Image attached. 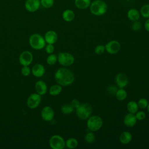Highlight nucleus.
I'll use <instances>...</instances> for the list:
<instances>
[{
    "instance_id": "f257e3e1",
    "label": "nucleus",
    "mask_w": 149,
    "mask_h": 149,
    "mask_svg": "<svg viewBox=\"0 0 149 149\" xmlns=\"http://www.w3.org/2000/svg\"><path fill=\"white\" fill-rule=\"evenodd\" d=\"M56 82L62 86L71 85L74 80L73 73L68 69L61 68L58 69L54 75Z\"/></svg>"
},
{
    "instance_id": "f03ea898",
    "label": "nucleus",
    "mask_w": 149,
    "mask_h": 149,
    "mask_svg": "<svg viewBox=\"0 0 149 149\" xmlns=\"http://www.w3.org/2000/svg\"><path fill=\"white\" fill-rule=\"evenodd\" d=\"M90 10L94 15L102 16L107 12V5L102 0H95L91 3Z\"/></svg>"
},
{
    "instance_id": "7ed1b4c3",
    "label": "nucleus",
    "mask_w": 149,
    "mask_h": 149,
    "mask_svg": "<svg viewBox=\"0 0 149 149\" xmlns=\"http://www.w3.org/2000/svg\"><path fill=\"white\" fill-rule=\"evenodd\" d=\"M87 120L88 130L93 132L99 130L103 125L102 119L98 115L90 116Z\"/></svg>"
},
{
    "instance_id": "20e7f679",
    "label": "nucleus",
    "mask_w": 149,
    "mask_h": 149,
    "mask_svg": "<svg viewBox=\"0 0 149 149\" xmlns=\"http://www.w3.org/2000/svg\"><path fill=\"white\" fill-rule=\"evenodd\" d=\"M75 110L77 116L82 120L87 119L92 113V107L87 102L80 104Z\"/></svg>"
},
{
    "instance_id": "39448f33",
    "label": "nucleus",
    "mask_w": 149,
    "mask_h": 149,
    "mask_svg": "<svg viewBox=\"0 0 149 149\" xmlns=\"http://www.w3.org/2000/svg\"><path fill=\"white\" fill-rule=\"evenodd\" d=\"M44 38L38 34H33L29 38V44L31 48L34 49L40 50L45 46Z\"/></svg>"
},
{
    "instance_id": "423d86ee",
    "label": "nucleus",
    "mask_w": 149,
    "mask_h": 149,
    "mask_svg": "<svg viewBox=\"0 0 149 149\" xmlns=\"http://www.w3.org/2000/svg\"><path fill=\"white\" fill-rule=\"evenodd\" d=\"M57 58L59 63L63 66H69L74 62L73 55L68 52H60L57 55Z\"/></svg>"
},
{
    "instance_id": "0eeeda50",
    "label": "nucleus",
    "mask_w": 149,
    "mask_h": 149,
    "mask_svg": "<svg viewBox=\"0 0 149 149\" xmlns=\"http://www.w3.org/2000/svg\"><path fill=\"white\" fill-rule=\"evenodd\" d=\"M49 144L52 149H63L65 147V141L62 137L58 134H55L50 138Z\"/></svg>"
},
{
    "instance_id": "6e6552de",
    "label": "nucleus",
    "mask_w": 149,
    "mask_h": 149,
    "mask_svg": "<svg viewBox=\"0 0 149 149\" xmlns=\"http://www.w3.org/2000/svg\"><path fill=\"white\" fill-rule=\"evenodd\" d=\"M41 101V95L38 93H33L28 97L27 100V105L30 109H35L40 105Z\"/></svg>"
},
{
    "instance_id": "1a4fd4ad",
    "label": "nucleus",
    "mask_w": 149,
    "mask_h": 149,
    "mask_svg": "<svg viewBox=\"0 0 149 149\" xmlns=\"http://www.w3.org/2000/svg\"><path fill=\"white\" fill-rule=\"evenodd\" d=\"M105 51L109 54H115L120 49V44L116 40H111L108 42L105 45Z\"/></svg>"
},
{
    "instance_id": "9d476101",
    "label": "nucleus",
    "mask_w": 149,
    "mask_h": 149,
    "mask_svg": "<svg viewBox=\"0 0 149 149\" xmlns=\"http://www.w3.org/2000/svg\"><path fill=\"white\" fill-rule=\"evenodd\" d=\"M33 59V55L32 53L28 51L22 52L19 56V62L22 66L30 65Z\"/></svg>"
},
{
    "instance_id": "9b49d317",
    "label": "nucleus",
    "mask_w": 149,
    "mask_h": 149,
    "mask_svg": "<svg viewBox=\"0 0 149 149\" xmlns=\"http://www.w3.org/2000/svg\"><path fill=\"white\" fill-rule=\"evenodd\" d=\"M54 115L55 113L53 109L49 106L44 107L41 112V115L42 119L47 122L52 120L54 117Z\"/></svg>"
},
{
    "instance_id": "f8f14e48",
    "label": "nucleus",
    "mask_w": 149,
    "mask_h": 149,
    "mask_svg": "<svg viewBox=\"0 0 149 149\" xmlns=\"http://www.w3.org/2000/svg\"><path fill=\"white\" fill-rule=\"evenodd\" d=\"M41 5L40 0H26L24 3L26 9L29 12L37 11Z\"/></svg>"
},
{
    "instance_id": "ddd939ff",
    "label": "nucleus",
    "mask_w": 149,
    "mask_h": 149,
    "mask_svg": "<svg viewBox=\"0 0 149 149\" xmlns=\"http://www.w3.org/2000/svg\"><path fill=\"white\" fill-rule=\"evenodd\" d=\"M115 81L117 86L119 88H123L127 86L129 83L128 77L123 73H119L115 78Z\"/></svg>"
},
{
    "instance_id": "4468645a",
    "label": "nucleus",
    "mask_w": 149,
    "mask_h": 149,
    "mask_svg": "<svg viewBox=\"0 0 149 149\" xmlns=\"http://www.w3.org/2000/svg\"><path fill=\"white\" fill-rule=\"evenodd\" d=\"M137 120L135 115L129 112L127 113L123 118V123L125 125L129 127H133L136 124Z\"/></svg>"
},
{
    "instance_id": "2eb2a0df",
    "label": "nucleus",
    "mask_w": 149,
    "mask_h": 149,
    "mask_svg": "<svg viewBox=\"0 0 149 149\" xmlns=\"http://www.w3.org/2000/svg\"><path fill=\"white\" fill-rule=\"evenodd\" d=\"M44 39L47 43L54 44L58 40V35L55 31L49 30L45 34Z\"/></svg>"
},
{
    "instance_id": "dca6fc26",
    "label": "nucleus",
    "mask_w": 149,
    "mask_h": 149,
    "mask_svg": "<svg viewBox=\"0 0 149 149\" xmlns=\"http://www.w3.org/2000/svg\"><path fill=\"white\" fill-rule=\"evenodd\" d=\"M35 89L38 94L42 95L46 94L47 91V86L42 80H38L35 84Z\"/></svg>"
},
{
    "instance_id": "f3484780",
    "label": "nucleus",
    "mask_w": 149,
    "mask_h": 149,
    "mask_svg": "<svg viewBox=\"0 0 149 149\" xmlns=\"http://www.w3.org/2000/svg\"><path fill=\"white\" fill-rule=\"evenodd\" d=\"M33 74L36 77H41L45 73V68L41 64H36L31 69Z\"/></svg>"
},
{
    "instance_id": "a211bd4d",
    "label": "nucleus",
    "mask_w": 149,
    "mask_h": 149,
    "mask_svg": "<svg viewBox=\"0 0 149 149\" xmlns=\"http://www.w3.org/2000/svg\"><path fill=\"white\" fill-rule=\"evenodd\" d=\"M132 139V134L127 131L122 132L119 136V141L123 144H129Z\"/></svg>"
},
{
    "instance_id": "6ab92c4d",
    "label": "nucleus",
    "mask_w": 149,
    "mask_h": 149,
    "mask_svg": "<svg viewBox=\"0 0 149 149\" xmlns=\"http://www.w3.org/2000/svg\"><path fill=\"white\" fill-rule=\"evenodd\" d=\"M127 16L128 19L130 20L132 22H134L139 19L140 13L139 12V10H137L136 9H130L128 10Z\"/></svg>"
},
{
    "instance_id": "aec40b11",
    "label": "nucleus",
    "mask_w": 149,
    "mask_h": 149,
    "mask_svg": "<svg viewBox=\"0 0 149 149\" xmlns=\"http://www.w3.org/2000/svg\"><path fill=\"white\" fill-rule=\"evenodd\" d=\"M75 17V14L74 12L70 9H66L63 11L62 13L63 19L67 22H72Z\"/></svg>"
},
{
    "instance_id": "412c9836",
    "label": "nucleus",
    "mask_w": 149,
    "mask_h": 149,
    "mask_svg": "<svg viewBox=\"0 0 149 149\" xmlns=\"http://www.w3.org/2000/svg\"><path fill=\"white\" fill-rule=\"evenodd\" d=\"M91 0H74L75 6L80 9H85L90 6Z\"/></svg>"
},
{
    "instance_id": "4be33fe9",
    "label": "nucleus",
    "mask_w": 149,
    "mask_h": 149,
    "mask_svg": "<svg viewBox=\"0 0 149 149\" xmlns=\"http://www.w3.org/2000/svg\"><path fill=\"white\" fill-rule=\"evenodd\" d=\"M127 110L129 113L135 114L139 109L137 102L134 101H130L127 104Z\"/></svg>"
},
{
    "instance_id": "5701e85b",
    "label": "nucleus",
    "mask_w": 149,
    "mask_h": 149,
    "mask_svg": "<svg viewBox=\"0 0 149 149\" xmlns=\"http://www.w3.org/2000/svg\"><path fill=\"white\" fill-rule=\"evenodd\" d=\"M62 90V86L59 84H54L52 86L49 90V94L52 95V96H56L59 95Z\"/></svg>"
},
{
    "instance_id": "b1692460",
    "label": "nucleus",
    "mask_w": 149,
    "mask_h": 149,
    "mask_svg": "<svg viewBox=\"0 0 149 149\" xmlns=\"http://www.w3.org/2000/svg\"><path fill=\"white\" fill-rule=\"evenodd\" d=\"M78 146V141L76 139L71 137L65 141V146L70 149H74Z\"/></svg>"
},
{
    "instance_id": "393cba45",
    "label": "nucleus",
    "mask_w": 149,
    "mask_h": 149,
    "mask_svg": "<svg viewBox=\"0 0 149 149\" xmlns=\"http://www.w3.org/2000/svg\"><path fill=\"white\" fill-rule=\"evenodd\" d=\"M127 95V92L123 88L118 89V90H117V91H116V93L115 94L116 98L119 101H123V100H125L126 98Z\"/></svg>"
},
{
    "instance_id": "a878e982",
    "label": "nucleus",
    "mask_w": 149,
    "mask_h": 149,
    "mask_svg": "<svg viewBox=\"0 0 149 149\" xmlns=\"http://www.w3.org/2000/svg\"><path fill=\"white\" fill-rule=\"evenodd\" d=\"M74 109L73 108V107L70 104H63L61 108V112L65 115H68V114L72 113L73 112Z\"/></svg>"
},
{
    "instance_id": "bb28decb",
    "label": "nucleus",
    "mask_w": 149,
    "mask_h": 149,
    "mask_svg": "<svg viewBox=\"0 0 149 149\" xmlns=\"http://www.w3.org/2000/svg\"><path fill=\"white\" fill-rule=\"evenodd\" d=\"M140 13L141 15L144 17L148 19L149 18V4H145L140 9Z\"/></svg>"
},
{
    "instance_id": "cd10ccee",
    "label": "nucleus",
    "mask_w": 149,
    "mask_h": 149,
    "mask_svg": "<svg viewBox=\"0 0 149 149\" xmlns=\"http://www.w3.org/2000/svg\"><path fill=\"white\" fill-rule=\"evenodd\" d=\"M95 136L93 132H88L84 136V141L87 143H92L94 141Z\"/></svg>"
},
{
    "instance_id": "c85d7f7f",
    "label": "nucleus",
    "mask_w": 149,
    "mask_h": 149,
    "mask_svg": "<svg viewBox=\"0 0 149 149\" xmlns=\"http://www.w3.org/2000/svg\"><path fill=\"white\" fill-rule=\"evenodd\" d=\"M57 61H58V58L56 54H51L47 58V63L49 65H53L55 64Z\"/></svg>"
},
{
    "instance_id": "c756f323",
    "label": "nucleus",
    "mask_w": 149,
    "mask_h": 149,
    "mask_svg": "<svg viewBox=\"0 0 149 149\" xmlns=\"http://www.w3.org/2000/svg\"><path fill=\"white\" fill-rule=\"evenodd\" d=\"M41 5L44 8H50L54 3V0H40Z\"/></svg>"
},
{
    "instance_id": "7c9ffc66",
    "label": "nucleus",
    "mask_w": 149,
    "mask_h": 149,
    "mask_svg": "<svg viewBox=\"0 0 149 149\" xmlns=\"http://www.w3.org/2000/svg\"><path fill=\"white\" fill-rule=\"evenodd\" d=\"M137 104L139 106V108L141 109H145L147 107V105L148 104V101L147 99L144 98H141L137 102Z\"/></svg>"
},
{
    "instance_id": "2f4dec72",
    "label": "nucleus",
    "mask_w": 149,
    "mask_h": 149,
    "mask_svg": "<svg viewBox=\"0 0 149 149\" xmlns=\"http://www.w3.org/2000/svg\"><path fill=\"white\" fill-rule=\"evenodd\" d=\"M105 51V45H98L95 48V49H94L95 53L98 55H101L103 54Z\"/></svg>"
},
{
    "instance_id": "473e14b6",
    "label": "nucleus",
    "mask_w": 149,
    "mask_h": 149,
    "mask_svg": "<svg viewBox=\"0 0 149 149\" xmlns=\"http://www.w3.org/2000/svg\"><path fill=\"white\" fill-rule=\"evenodd\" d=\"M141 24L140 22H139L138 20L133 22L132 25V29L133 31H139L141 29Z\"/></svg>"
},
{
    "instance_id": "72a5a7b5",
    "label": "nucleus",
    "mask_w": 149,
    "mask_h": 149,
    "mask_svg": "<svg viewBox=\"0 0 149 149\" xmlns=\"http://www.w3.org/2000/svg\"><path fill=\"white\" fill-rule=\"evenodd\" d=\"M31 72V70L28 66H23L21 69V73L24 76H28Z\"/></svg>"
},
{
    "instance_id": "f704fd0d",
    "label": "nucleus",
    "mask_w": 149,
    "mask_h": 149,
    "mask_svg": "<svg viewBox=\"0 0 149 149\" xmlns=\"http://www.w3.org/2000/svg\"><path fill=\"white\" fill-rule=\"evenodd\" d=\"M135 116L136 118L137 119V120H143L145 119L146 118V113L144 112L143 111H137L136 113H135Z\"/></svg>"
},
{
    "instance_id": "c9c22d12",
    "label": "nucleus",
    "mask_w": 149,
    "mask_h": 149,
    "mask_svg": "<svg viewBox=\"0 0 149 149\" xmlns=\"http://www.w3.org/2000/svg\"><path fill=\"white\" fill-rule=\"evenodd\" d=\"M118 90V88L117 87L115 86H113V85H111V86H109L108 88H107V92L108 94H109L110 95H115L116 91Z\"/></svg>"
},
{
    "instance_id": "e433bc0d",
    "label": "nucleus",
    "mask_w": 149,
    "mask_h": 149,
    "mask_svg": "<svg viewBox=\"0 0 149 149\" xmlns=\"http://www.w3.org/2000/svg\"><path fill=\"white\" fill-rule=\"evenodd\" d=\"M45 51L47 54H52L53 52L54 51V47L53 44H48V45L45 47Z\"/></svg>"
},
{
    "instance_id": "4c0bfd02",
    "label": "nucleus",
    "mask_w": 149,
    "mask_h": 149,
    "mask_svg": "<svg viewBox=\"0 0 149 149\" xmlns=\"http://www.w3.org/2000/svg\"><path fill=\"white\" fill-rule=\"evenodd\" d=\"M70 104L73 107V108L74 109H76L80 105V103L79 100H77L76 99H74V100H72V101L70 102Z\"/></svg>"
},
{
    "instance_id": "58836bf2",
    "label": "nucleus",
    "mask_w": 149,
    "mask_h": 149,
    "mask_svg": "<svg viewBox=\"0 0 149 149\" xmlns=\"http://www.w3.org/2000/svg\"><path fill=\"white\" fill-rule=\"evenodd\" d=\"M144 29L147 31L149 32V18L144 23Z\"/></svg>"
},
{
    "instance_id": "ea45409f",
    "label": "nucleus",
    "mask_w": 149,
    "mask_h": 149,
    "mask_svg": "<svg viewBox=\"0 0 149 149\" xmlns=\"http://www.w3.org/2000/svg\"><path fill=\"white\" fill-rule=\"evenodd\" d=\"M147 111H148V112L149 113V103H148V105H147Z\"/></svg>"
}]
</instances>
